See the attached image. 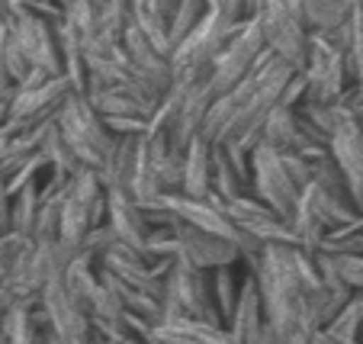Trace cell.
Here are the masks:
<instances>
[{"instance_id":"cell-5","label":"cell","mask_w":363,"mask_h":344,"mask_svg":"<svg viewBox=\"0 0 363 344\" xmlns=\"http://www.w3.org/2000/svg\"><path fill=\"white\" fill-rule=\"evenodd\" d=\"M238 26L228 23L225 16H222V10H209V13L174 45V52H171L174 74H177V71H186V68H199V65H213L216 55L225 48V42L232 39Z\"/></svg>"},{"instance_id":"cell-6","label":"cell","mask_w":363,"mask_h":344,"mask_svg":"<svg viewBox=\"0 0 363 344\" xmlns=\"http://www.w3.org/2000/svg\"><path fill=\"white\" fill-rule=\"evenodd\" d=\"M184 196L206 200L213 193V142L196 135L184 152Z\"/></svg>"},{"instance_id":"cell-10","label":"cell","mask_w":363,"mask_h":344,"mask_svg":"<svg viewBox=\"0 0 363 344\" xmlns=\"http://www.w3.org/2000/svg\"><path fill=\"white\" fill-rule=\"evenodd\" d=\"M7 33H10V23L0 20V100H10V96H13V81H10V74H7V62H4Z\"/></svg>"},{"instance_id":"cell-13","label":"cell","mask_w":363,"mask_h":344,"mask_svg":"<svg viewBox=\"0 0 363 344\" xmlns=\"http://www.w3.org/2000/svg\"><path fill=\"white\" fill-rule=\"evenodd\" d=\"M94 4H96V0H94Z\"/></svg>"},{"instance_id":"cell-7","label":"cell","mask_w":363,"mask_h":344,"mask_svg":"<svg viewBox=\"0 0 363 344\" xmlns=\"http://www.w3.org/2000/svg\"><path fill=\"white\" fill-rule=\"evenodd\" d=\"M357 0H302V16H306L308 33H331L341 23H347L357 13Z\"/></svg>"},{"instance_id":"cell-1","label":"cell","mask_w":363,"mask_h":344,"mask_svg":"<svg viewBox=\"0 0 363 344\" xmlns=\"http://www.w3.org/2000/svg\"><path fill=\"white\" fill-rule=\"evenodd\" d=\"M55 123H58V129H62V135L68 138L71 152L77 155V165L100 171L103 158H106V152L113 148L116 135L106 129V119L94 110L90 96L71 94L62 104V110H58Z\"/></svg>"},{"instance_id":"cell-3","label":"cell","mask_w":363,"mask_h":344,"mask_svg":"<svg viewBox=\"0 0 363 344\" xmlns=\"http://www.w3.org/2000/svg\"><path fill=\"white\" fill-rule=\"evenodd\" d=\"M7 23L33 68H42L48 74H65V52L55 20H48L35 10H13L7 16Z\"/></svg>"},{"instance_id":"cell-12","label":"cell","mask_w":363,"mask_h":344,"mask_svg":"<svg viewBox=\"0 0 363 344\" xmlns=\"http://www.w3.org/2000/svg\"><path fill=\"white\" fill-rule=\"evenodd\" d=\"M206 4H209V10H219L222 4H225V0H206Z\"/></svg>"},{"instance_id":"cell-2","label":"cell","mask_w":363,"mask_h":344,"mask_svg":"<svg viewBox=\"0 0 363 344\" xmlns=\"http://www.w3.org/2000/svg\"><path fill=\"white\" fill-rule=\"evenodd\" d=\"M299 74L306 77V100L335 104V100H341L347 94L350 84L347 55L318 33H312V39H308V58Z\"/></svg>"},{"instance_id":"cell-8","label":"cell","mask_w":363,"mask_h":344,"mask_svg":"<svg viewBox=\"0 0 363 344\" xmlns=\"http://www.w3.org/2000/svg\"><path fill=\"white\" fill-rule=\"evenodd\" d=\"M206 13H209V4H206V0H161V16H164V26H167L171 52Z\"/></svg>"},{"instance_id":"cell-4","label":"cell","mask_w":363,"mask_h":344,"mask_svg":"<svg viewBox=\"0 0 363 344\" xmlns=\"http://www.w3.org/2000/svg\"><path fill=\"white\" fill-rule=\"evenodd\" d=\"M264 52H267V42H264L261 23L257 20L241 23V26L235 29L232 39L225 42V48H222L213 62V77H209L213 94L219 96V94H225V90H232L254 65L261 62Z\"/></svg>"},{"instance_id":"cell-9","label":"cell","mask_w":363,"mask_h":344,"mask_svg":"<svg viewBox=\"0 0 363 344\" xmlns=\"http://www.w3.org/2000/svg\"><path fill=\"white\" fill-rule=\"evenodd\" d=\"M4 62H7V74H10V81H13V87H16V84L26 81V74L33 71V65H29L26 52L20 48V42L13 39V33H7V48H4Z\"/></svg>"},{"instance_id":"cell-11","label":"cell","mask_w":363,"mask_h":344,"mask_svg":"<svg viewBox=\"0 0 363 344\" xmlns=\"http://www.w3.org/2000/svg\"><path fill=\"white\" fill-rule=\"evenodd\" d=\"M0 232H10V190L4 171H0Z\"/></svg>"}]
</instances>
